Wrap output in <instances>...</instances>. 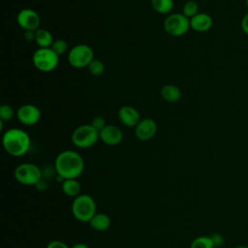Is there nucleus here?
<instances>
[{
    "label": "nucleus",
    "instance_id": "f257e3e1",
    "mask_svg": "<svg viewBox=\"0 0 248 248\" xmlns=\"http://www.w3.org/2000/svg\"><path fill=\"white\" fill-rule=\"evenodd\" d=\"M54 168L57 174L64 179H77L84 170V160L75 150H63L55 158Z\"/></svg>",
    "mask_w": 248,
    "mask_h": 248
},
{
    "label": "nucleus",
    "instance_id": "f03ea898",
    "mask_svg": "<svg viewBox=\"0 0 248 248\" xmlns=\"http://www.w3.org/2000/svg\"><path fill=\"white\" fill-rule=\"evenodd\" d=\"M2 144L5 151L13 157L25 155L31 147V138L29 134L19 128H11L4 132Z\"/></svg>",
    "mask_w": 248,
    "mask_h": 248
},
{
    "label": "nucleus",
    "instance_id": "7ed1b4c3",
    "mask_svg": "<svg viewBox=\"0 0 248 248\" xmlns=\"http://www.w3.org/2000/svg\"><path fill=\"white\" fill-rule=\"evenodd\" d=\"M95 200L88 194H79L72 202V214L79 222H88L96 212Z\"/></svg>",
    "mask_w": 248,
    "mask_h": 248
},
{
    "label": "nucleus",
    "instance_id": "20e7f679",
    "mask_svg": "<svg viewBox=\"0 0 248 248\" xmlns=\"http://www.w3.org/2000/svg\"><path fill=\"white\" fill-rule=\"evenodd\" d=\"M71 140L75 146L84 149L96 144V142L100 140V135L90 123L82 124L73 131Z\"/></svg>",
    "mask_w": 248,
    "mask_h": 248
},
{
    "label": "nucleus",
    "instance_id": "39448f33",
    "mask_svg": "<svg viewBox=\"0 0 248 248\" xmlns=\"http://www.w3.org/2000/svg\"><path fill=\"white\" fill-rule=\"evenodd\" d=\"M32 62L40 72L48 73L58 66L59 55L51 47H38L33 53Z\"/></svg>",
    "mask_w": 248,
    "mask_h": 248
},
{
    "label": "nucleus",
    "instance_id": "423d86ee",
    "mask_svg": "<svg viewBox=\"0 0 248 248\" xmlns=\"http://www.w3.org/2000/svg\"><path fill=\"white\" fill-rule=\"evenodd\" d=\"M94 59V51L88 45L78 44L68 51V62L76 69L88 67Z\"/></svg>",
    "mask_w": 248,
    "mask_h": 248
},
{
    "label": "nucleus",
    "instance_id": "0eeeda50",
    "mask_svg": "<svg viewBox=\"0 0 248 248\" xmlns=\"http://www.w3.org/2000/svg\"><path fill=\"white\" fill-rule=\"evenodd\" d=\"M14 176L22 185H36L42 178V170L33 163H22L15 169Z\"/></svg>",
    "mask_w": 248,
    "mask_h": 248
},
{
    "label": "nucleus",
    "instance_id": "6e6552de",
    "mask_svg": "<svg viewBox=\"0 0 248 248\" xmlns=\"http://www.w3.org/2000/svg\"><path fill=\"white\" fill-rule=\"evenodd\" d=\"M165 31L172 37H180L185 35L190 28V19L182 13L170 14L163 23Z\"/></svg>",
    "mask_w": 248,
    "mask_h": 248
},
{
    "label": "nucleus",
    "instance_id": "1a4fd4ad",
    "mask_svg": "<svg viewBox=\"0 0 248 248\" xmlns=\"http://www.w3.org/2000/svg\"><path fill=\"white\" fill-rule=\"evenodd\" d=\"M16 22L24 31H36L40 28L41 17L33 9L25 8L18 12L16 16Z\"/></svg>",
    "mask_w": 248,
    "mask_h": 248
},
{
    "label": "nucleus",
    "instance_id": "9d476101",
    "mask_svg": "<svg viewBox=\"0 0 248 248\" xmlns=\"http://www.w3.org/2000/svg\"><path fill=\"white\" fill-rule=\"evenodd\" d=\"M17 120L25 126H33L41 119L40 108L33 104H24L16 110Z\"/></svg>",
    "mask_w": 248,
    "mask_h": 248
},
{
    "label": "nucleus",
    "instance_id": "9b49d317",
    "mask_svg": "<svg viewBox=\"0 0 248 248\" xmlns=\"http://www.w3.org/2000/svg\"><path fill=\"white\" fill-rule=\"evenodd\" d=\"M158 126L154 119L150 117L142 118L135 127V135L138 140L146 141L153 139L157 133Z\"/></svg>",
    "mask_w": 248,
    "mask_h": 248
},
{
    "label": "nucleus",
    "instance_id": "f8f14e48",
    "mask_svg": "<svg viewBox=\"0 0 248 248\" xmlns=\"http://www.w3.org/2000/svg\"><path fill=\"white\" fill-rule=\"evenodd\" d=\"M99 135L100 140L109 146L118 145L123 140V133L121 129L112 124H107V126L100 131Z\"/></svg>",
    "mask_w": 248,
    "mask_h": 248
},
{
    "label": "nucleus",
    "instance_id": "ddd939ff",
    "mask_svg": "<svg viewBox=\"0 0 248 248\" xmlns=\"http://www.w3.org/2000/svg\"><path fill=\"white\" fill-rule=\"evenodd\" d=\"M118 118L120 122L126 127H136L140 121V115L137 108L132 106H122L118 110Z\"/></svg>",
    "mask_w": 248,
    "mask_h": 248
},
{
    "label": "nucleus",
    "instance_id": "4468645a",
    "mask_svg": "<svg viewBox=\"0 0 248 248\" xmlns=\"http://www.w3.org/2000/svg\"><path fill=\"white\" fill-rule=\"evenodd\" d=\"M212 25L213 19L206 13H199L190 18V28L196 32H206Z\"/></svg>",
    "mask_w": 248,
    "mask_h": 248
},
{
    "label": "nucleus",
    "instance_id": "2eb2a0df",
    "mask_svg": "<svg viewBox=\"0 0 248 248\" xmlns=\"http://www.w3.org/2000/svg\"><path fill=\"white\" fill-rule=\"evenodd\" d=\"M161 97L168 103H176L181 98V90L174 84H165L160 90Z\"/></svg>",
    "mask_w": 248,
    "mask_h": 248
},
{
    "label": "nucleus",
    "instance_id": "dca6fc26",
    "mask_svg": "<svg viewBox=\"0 0 248 248\" xmlns=\"http://www.w3.org/2000/svg\"><path fill=\"white\" fill-rule=\"evenodd\" d=\"M90 227L98 232L107 231L110 226V218L106 213H96L89 221Z\"/></svg>",
    "mask_w": 248,
    "mask_h": 248
},
{
    "label": "nucleus",
    "instance_id": "f3484780",
    "mask_svg": "<svg viewBox=\"0 0 248 248\" xmlns=\"http://www.w3.org/2000/svg\"><path fill=\"white\" fill-rule=\"evenodd\" d=\"M53 42L54 40L52 34L48 30L40 27L35 31V43L39 47H50Z\"/></svg>",
    "mask_w": 248,
    "mask_h": 248
},
{
    "label": "nucleus",
    "instance_id": "a211bd4d",
    "mask_svg": "<svg viewBox=\"0 0 248 248\" xmlns=\"http://www.w3.org/2000/svg\"><path fill=\"white\" fill-rule=\"evenodd\" d=\"M61 189L63 193L71 198H76L80 194V184L78 179H64Z\"/></svg>",
    "mask_w": 248,
    "mask_h": 248
},
{
    "label": "nucleus",
    "instance_id": "6ab92c4d",
    "mask_svg": "<svg viewBox=\"0 0 248 248\" xmlns=\"http://www.w3.org/2000/svg\"><path fill=\"white\" fill-rule=\"evenodd\" d=\"M173 6V0H151L152 9L161 15H170Z\"/></svg>",
    "mask_w": 248,
    "mask_h": 248
},
{
    "label": "nucleus",
    "instance_id": "aec40b11",
    "mask_svg": "<svg viewBox=\"0 0 248 248\" xmlns=\"http://www.w3.org/2000/svg\"><path fill=\"white\" fill-rule=\"evenodd\" d=\"M215 244L211 236L201 235L193 239L190 248H214Z\"/></svg>",
    "mask_w": 248,
    "mask_h": 248
},
{
    "label": "nucleus",
    "instance_id": "412c9836",
    "mask_svg": "<svg viewBox=\"0 0 248 248\" xmlns=\"http://www.w3.org/2000/svg\"><path fill=\"white\" fill-rule=\"evenodd\" d=\"M199 10H200V8H199L198 3L194 0H189L184 3V5L182 7V14L190 19L191 17L195 16L197 14L200 13Z\"/></svg>",
    "mask_w": 248,
    "mask_h": 248
},
{
    "label": "nucleus",
    "instance_id": "4be33fe9",
    "mask_svg": "<svg viewBox=\"0 0 248 248\" xmlns=\"http://www.w3.org/2000/svg\"><path fill=\"white\" fill-rule=\"evenodd\" d=\"M87 69H88V72H89L92 76H94V77H100V76H102V75L104 74V72H105V65H104V63H103L101 60L94 58V59L90 62V64L88 65Z\"/></svg>",
    "mask_w": 248,
    "mask_h": 248
},
{
    "label": "nucleus",
    "instance_id": "5701e85b",
    "mask_svg": "<svg viewBox=\"0 0 248 248\" xmlns=\"http://www.w3.org/2000/svg\"><path fill=\"white\" fill-rule=\"evenodd\" d=\"M15 116V110L10 105H2L0 107V120L10 121Z\"/></svg>",
    "mask_w": 248,
    "mask_h": 248
},
{
    "label": "nucleus",
    "instance_id": "b1692460",
    "mask_svg": "<svg viewBox=\"0 0 248 248\" xmlns=\"http://www.w3.org/2000/svg\"><path fill=\"white\" fill-rule=\"evenodd\" d=\"M59 56L66 53L68 50V44L65 40L63 39H57V40H54L52 46H50Z\"/></svg>",
    "mask_w": 248,
    "mask_h": 248
},
{
    "label": "nucleus",
    "instance_id": "393cba45",
    "mask_svg": "<svg viewBox=\"0 0 248 248\" xmlns=\"http://www.w3.org/2000/svg\"><path fill=\"white\" fill-rule=\"evenodd\" d=\"M90 124L100 133V131H102L106 126H107V123H106V120L104 117L102 116H95L92 118Z\"/></svg>",
    "mask_w": 248,
    "mask_h": 248
},
{
    "label": "nucleus",
    "instance_id": "a878e982",
    "mask_svg": "<svg viewBox=\"0 0 248 248\" xmlns=\"http://www.w3.org/2000/svg\"><path fill=\"white\" fill-rule=\"evenodd\" d=\"M46 248H71V247H69L65 242L56 239V240H51L50 242H48V244L46 245Z\"/></svg>",
    "mask_w": 248,
    "mask_h": 248
},
{
    "label": "nucleus",
    "instance_id": "bb28decb",
    "mask_svg": "<svg viewBox=\"0 0 248 248\" xmlns=\"http://www.w3.org/2000/svg\"><path fill=\"white\" fill-rule=\"evenodd\" d=\"M240 27H241V30H242L246 35H248V13H246V14L243 16V17L241 18Z\"/></svg>",
    "mask_w": 248,
    "mask_h": 248
},
{
    "label": "nucleus",
    "instance_id": "cd10ccee",
    "mask_svg": "<svg viewBox=\"0 0 248 248\" xmlns=\"http://www.w3.org/2000/svg\"><path fill=\"white\" fill-rule=\"evenodd\" d=\"M24 38L27 41H31V40L35 41V31H25Z\"/></svg>",
    "mask_w": 248,
    "mask_h": 248
},
{
    "label": "nucleus",
    "instance_id": "c85d7f7f",
    "mask_svg": "<svg viewBox=\"0 0 248 248\" xmlns=\"http://www.w3.org/2000/svg\"><path fill=\"white\" fill-rule=\"evenodd\" d=\"M71 248H89L88 245H86L85 243H82V242H78V243H76L74 244Z\"/></svg>",
    "mask_w": 248,
    "mask_h": 248
},
{
    "label": "nucleus",
    "instance_id": "c756f323",
    "mask_svg": "<svg viewBox=\"0 0 248 248\" xmlns=\"http://www.w3.org/2000/svg\"><path fill=\"white\" fill-rule=\"evenodd\" d=\"M234 248H248V246H246V245H239V246H236Z\"/></svg>",
    "mask_w": 248,
    "mask_h": 248
},
{
    "label": "nucleus",
    "instance_id": "7c9ffc66",
    "mask_svg": "<svg viewBox=\"0 0 248 248\" xmlns=\"http://www.w3.org/2000/svg\"><path fill=\"white\" fill-rule=\"evenodd\" d=\"M245 6H246V8L248 10V0H245Z\"/></svg>",
    "mask_w": 248,
    "mask_h": 248
}]
</instances>
